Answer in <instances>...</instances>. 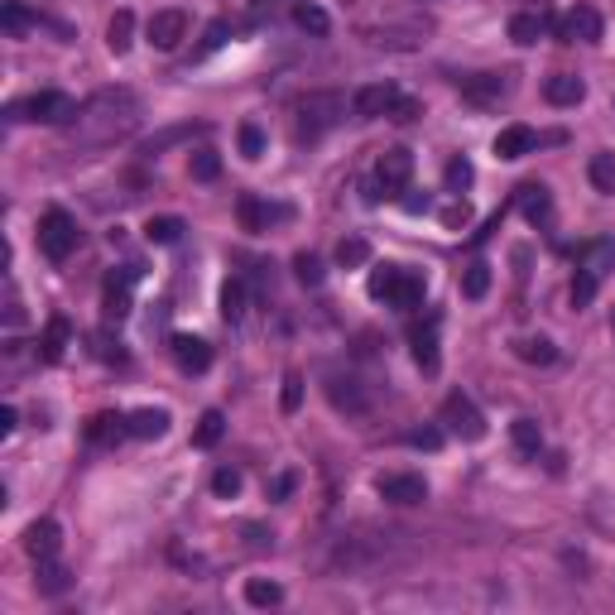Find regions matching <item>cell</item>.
<instances>
[{"label": "cell", "instance_id": "6da1fadb", "mask_svg": "<svg viewBox=\"0 0 615 615\" xmlns=\"http://www.w3.org/2000/svg\"><path fill=\"white\" fill-rule=\"evenodd\" d=\"M145 125V101L130 87H101L77 106V116L68 121V140L77 149H106L130 140Z\"/></svg>", "mask_w": 615, "mask_h": 615}, {"label": "cell", "instance_id": "7a4b0ae2", "mask_svg": "<svg viewBox=\"0 0 615 615\" xmlns=\"http://www.w3.org/2000/svg\"><path fill=\"white\" fill-rule=\"evenodd\" d=\"M361 39H366L370 49H385V53H419L433 39V20L423 10H394V15L366 20Z\"/></svg>", "mask_w": 615, "mask_h": 615}, {"label": "cell", "instance_id": "3957f363", "mask_svg": "<svg viewBox=\"0 0 615 615\" xmlns=\"http://www.w3.org/2000/svg\"><path fill=\"white\" fill-rule=\"evenodd\" d=\"M346 111H351V101L346 92H332V87H322V92H308V97L298 101V130L313 140V135H327L332 125L346 121Z\"/></svg>", "mask_w": 615, "mask_h": 615}, {"label": "cell", "instance_id": "277c9868", "mask_svg": "<svg viewBox=\"0 0 615 615\" xmlns=\"http://www.w3.org/2000/svg\"><path fill=\"white\" fill-rule=\"evenodd\" d=\"M10 121H39V125H68L77 116V101L68 92H29V97L5 106Z\"/></svg>", "mask_w": 615, "mask_h": 615}, {"label": "cell", "instance_id": "5b68a950", "mask_svg": "<svg viewBox=\"0 0 615 615\" xmlns=\"http://www.w3.org/2000/svg\"><path fill=\"white\" fill-rule=\"evenodd\" d=\"M370 298H380V303H390V308H419L423 303V279L409 270H399V265H385V270L370 274Z\"/></svg>", "mask_w": 615, "mask_h": 615}, {"label": "cell", "instance_id": "8992f818", "mask_svg": "<svg viewBox=\"0 0 615 615\" xmlns=\"http://www.w3.org/2000/svg\"><path fill=\"white\" fill-rule=\"evenodd\" d=\"M77 246H82V231H77V222L63 212V207H49V212L39 217V250L49 255L53 265H63V260H73Z\"/></svg>", "mask_w": 615, "mask_h": 615}, {"label": "cell", "instance_id": "52a82bcc", "mask_svg": "<svg viewBox=\"0 0 615 615\" xmlns=\"http://www.w3.org/2000/svg\"><path fill=\"white\" fill-rule=\"evenodd\" d=\"M443 423H447V433H457L462 443H481L486 438V419H481V409L462 390H452L443 399Z\"/></svg>", "mask_w": 615, "mask_h": 615}, {"label": "cell", "instance_id": "ba28073f", "mask_svg": "<svg viewBox=\"0 0 615 615\" xmlns=\"http://www.w3.org/2000/svg\"><path fill=\"white\" fill-rule=\"evenodd\" d=\"M322 390H327V404H332L337 414H351V419H366L370 414V394H366V385H361L356 375L332 370V375L322 380Z\"/></svg>", "mask_w": 615, "mask_h": 615}, {"label": "cell", "instance_id": "9c48e42d", "mask_svg": "<svg viewBox=\"0 0 615 615\" xmlns=\"http://www.w3.org/2000/svg\"><path fill=\"white\" fill-rule=\"evenodd\" d=\"M404 101V92L394 82H366L356 97H351V116L361 121H380V116H394V106Z\"/></svg>", "mask_w": 615, "mask_h": 615}, {"label": "cell", "instance_id": "30bf717a", "mask_svg": "<svg viewBox=\"0 0 615 615\" xmlns=\"http://www.w3.org/2000/svg\"><path fill=\"white\" fill-rule=\"evenodd\" d=\"M145 39L159 53H173L183 39H188V10H154L145 25Z\"/></svg>", "mask_w": 615, "mask_h": 615}, {"label": "cell", "instance_id": "8fae6325", "mask_svg": "<svg viewBox=\"0 0 615 615\" xmlns=\"http://www.w3.org/2000/svg\"><path fill=\"white\" fill-rule=\"evenodd\" d=\"M553 34L563 39V44H596L601 39V15L591 10V5H577V10H567L553 20Z\"/></svg>", "mask_w": 615, "mask_h": 615}, {"label": "cell", "instance_id": "7c38bea8", "mask_svg": "<svg viewBox=\"0 0 615 615\" xmlns=\"http://www.w3.org/2000/svg\"><path fill=\"white\" fill-rule=\"evenodd\" d=\"M375 491H380V500H390V505H423L428 500V481L414 476V471H390V476L375 481Z\"/></svg>", "mask_w": 615, "mask_h": 615}, {"label": "cell", "instance_id": "4fadbf2b", "mask_svg": "<svg viewBox=\"0 0 615 615\" xmlns=\"http://www.w3.org/2000/svg\"><path fill=\"white\" fill-rule=\"evenodd\" d=\"M202 135H207V125L202 121L164 125V130H154L145 145H140V154H145V159H159V154H169V149H178V145H193V140H202Z\"/></svg>", "mask_w": 615, "mask_h": 615}, {"label": "cell", "instance_id": "5bb4252c", "mask_svg": "<svg viewBox=\"0 0 615 615\" xmlns=\"http://www.w3.org/2000/svg\"><path fill=\"white\" fill-rule=\"evenodd\" d=\"M515 92V77L510 73H471L462 77V97L476 101V106H495V101H505Z\"/></svg>", "mask_w": 615, "mask_h": 615}, {"label": "cell", "instance_id": "9a60e30c", "mask_svg": "<svg viewBox=\"0 0 615 615\" xmlns=\"http://www.w3.org/2000/svg\"><path fill=\"white\" fill-rule=\"evenodd\" d=\"M409 178H414V154H409V149H385V154L375 159V183H380L385 197L399 193Z\"/></svg>", "mask_w": 615, "mask_h": 615}, {"label": "cell", "instance_id": "2e32d148", "mask_svg": "<svg viewBox=\"0 0 615 615\" xmlns=\"http://www.w3.org/2000/svg\"><path fill=\"white\" fill-rule=\"evenodd\" d=\"M140 279V265H125L121 274L106 279V322H125L130 318V289Z\"/></svg>", "mask_w": 615, "mask_h": 615}, {"label": "cell", "instance_id": "e0dca14e", "mask_svg": "<svg viewBox=\"0 0 615 615\" xmlns=\"http://www.w3.org/2000/svg\"><path fill=\"white\" fill-rule=\"evenodd\" d=\"M58 548H63V529H58L53 519H34V524L25 529V553L34 558V563L58 558Z\"/></svg>", "mask_w": 615, "mask_h": 615}, {"label": "cell", "instance_id": "ac0fdd59", "mask_svg": "<svg viewBox=\"0 0 615 615\" xmlns=\"http://www.w3.org/2000/svg\"><path fill=\"white\" fill-rule=\"evenodd\" d=\"M173 361L183 375H202V370L212 366V346L202 342V337H188V332H178L173 337Z\"/></svg>", "mask_w": 615, "mask_h": 615}, {"label": "cell", "instance_id": "d6986e66", "mask_svg": "<svg viewBox=\"0 0 615 615\" xmlns=\"http://www.w3.org/2000/svg\"><path fill=\"white\" fill-rule=\"evenodd\" d=\"M539 149V135L529 130V125H505L500 135H495V154L500 159H524V154H534Z\"/></svg>", "mask_w": 615, "mask_h": 615}, {"label": "cell", "instance_id": "ffe728a7", "mask_svg": "<svg viewBox=\"0 0 615 615\" xmlns=\"http://www.w3.org/2000/svg\"><path fill=\"white\" fill-rule=\"evenodd\" d=\"M236 217H241V226L246 231H270L274 217H289V207H270V202H260V197H241L236 202Z\"/></svg>", "mask_w": 615, "mask_h": 615}, {"label": "cell", "instance_id": "44dd1931", "mask_svg": "<svg viewBox=\"0 0 615 615\" xmlns=\"http://www.w3.org/2000/svg\"><path fill=\"white\" fill-rule=\"evenodd\" d=\"M548 25H553L548 10H519L515 20H510V39L515 44H539L543 34H548Z\"/></svg>", "mask_w": 615, "mask_h": 615}, {"label": "cell", "instance_id": "7402d4cb", "mask_svg": "<svg viewBox=\"0 0 615 615\" xmlns=\"http://www.w3.org/2000/svg\"><path fill=\"white\" fill-rule=\"evenodd\" d=\"M68 342H73V327H68V318H49L44 337H39V356H44L49 366H58V361H63V351H68Z\"/></svg>", "mask_w": 615, "mask_h": 615}, {"label": "cell", "instance_id": "603a6c76", "mask_svg": "<svg viewBox=\"0 0 615 615\" xmlns=\"http://www.w3.org/2000/svg\"><path fill=\"white\" fill-rule=\"evenodd\" d=\"M543 97L553 101V106H577V101L587 97V82H582V77H572V73H558V77H548V82H543Z\"/></svg>", "mask_w": 615, "mask_h": 615}, {"label": "cell", "instance_id": "cb8c5ba5", "mask_svg": "<svg viewBox=\"0 0 615 615\" xmlns=\"http://www.w3.org/2000/svg\"><path fill=\"white\" fill-rule=\"evenodd\" d=\"M414 361H419V370H438V318H428L423 327H414Z\"/></svg>", "mask_w": 615, "mask_h": 615}, {"label": "cell", "instance_id": "d4e9b609", "mask_svg": "<svg viewBox=\"0 0 615 615\" xmlns=\"http://www.w3.org/2000/svg\"><path fill=\"white\" fill-rule=\"evenodd\" d=\"M125 433H130V423L121 414H92L87 419V443H121Z\"/></svg>", "mask_w": 615, "mask_h": 615}, {"label": "cell", "instance_id": "484cf974", "mask_svg": "<svg viewBox=\"0 0 615 615\" xmlns=\"http://www.w3.org/2000/svg\"><path fill=\"white\" fill-rule=\"evenodd\" d=\"M130 44H135V10H116L111 25H106V49L130 53Z\"/></svg>", "mask_w": 615, "mask_h": 615}, {"label": "cell", "instance_id": "4316f807", "mask_svg": "<svg viewBox=\"0 0 615 615\" xmlns=\"http://www.w3.org/2000/svg\"><path fill=\"white\" fill-rule=\"evenodd\" d=\"M515 202H519V212H524V217H529L534 226L548 217V188H543V183H519V188H515Z\"/></svg>", "mask_w": 615, "mask_h": 615}, {"label": "cell", "instance_id": "83f0119b", "mask_svg": "<svg viewBox=\"0 0 615 615\" xmlns=\"http://www.w3.org/2000/svg\"><path fill=\"white\" fill-rule=\"evenodd\" d=\"M125 423H130V438H164L169 433V414L164 409H135Z\"/></svg>", "mask_w": 615, "mask_h": 615}, {"label": "cell", "instance_id": "f1b7e54d", "mask_svg": "<svg viewBox=\"0 0 615 615\" xmlns=\"http://www.w3.org/2000/svg\"><path fill=\"white\" fill-rule=\"evenodd\" d=\"M515 356L519 361H529V366H553V361H558V346L548 342V337H519Z\"/></svg>", "mask_w": 615, "mask_h": 615}, {"label": "cell", "instance_id": "f546056e", "mask_svg": "<svg viewBox=\"0 0 615 615\" xmlns=\"http://www.w3.org/2000/svg\"><path fill=\"white\" fill-rule=\"evenodd\" d=\"M34 582H39L44 596H63V591L73 587V572L58 563V558H49V563H39V577H34Z\"/></svg>", "mask_w": 615, "mask_h": 615}, {"label": "cell", "instance_id": "4dcf8cb0", "mask_svg": "<svg viewBox=\"0 0 615 615\" xmlns=\"http://www.w3.org/2000/svg\"><path fill=\"white\" fill-rule=\"evenodd\" d=\"M279 601H284V587H279V582H265V577H250L246 582V606L270 611V606H279Z\"/></svg>", "mask_w": 615, "mask_h": 615}, {"label": "cell", "instance_id": "1f68e13d", "mask_svg": "<svg viewBox=\"0 0 615 615\" xmlns=\"http://www.w3.org/2000/svg\"><path fill=\"white\" fill-rule=\"evenodd\" d=\"M611 265H615V241H591V246L582 250V270H587L591 279H601Z\"/></svg>", "mask_w": 615, "mask_h": 615}, {"label": "cell", "instance_id": "d6a6232c", "mask_svg": "<svg viewBox=\"0 0 615 615\" xmlns=\"http://www.w3.org/2000/svg\"><path fill=\"white\" fill-rule=\"evenodd\" d=\"M222 438H226V414H222V409H207V414L197 419L193 443H197V447H217Z\"/></svg>", "mask_w": 615, "mask_h": 615}, {"label": "cell", "instance_id": "836d02e7", "mask_svg": "<svg viewBox=\"0 0 615 615\" xmlns=\"http://www.w3.org/2000/svg\"><path fill=\"white\" fill-rule=\"evenodd\" d=\"M510 438H515V447L524 452V457H539V447H543V428L534 419H515L510 423Z\"/></svg>", "mask_w": 615, "mask_h": 615}, {"label": "cell", "instance_id": "e575fe53", "mask_svg": "<svg viewBox=\"0 0 615 615\" xmlns=\"http://www.w3.org/2000/svg\"><path fill=\"white\" fill-rule=\"evenodd\" d=\"M222 318L226 322L246 318V279H226L222 284Z\"/></svg>", "mask_w": 615, "mask_h": 615}, {"label": "cell", "instance_id": "d590c367", "mask_svg": "<svg viewBox=\"0 0 615 615\" xmlns=\"http://www.w3.org/2000/svg\"><path fill=\"white\" fill-rule=\"evenodd\" d=\"M183 231H188V226H183V217H149V222H145V236L154 241V246H173Z\"/></svg>", "mask_w": 615, "mask_h": 615}, {"label": "cell", "instance_id": "8d00e7d4", "mask_svg": "<svg viewBox=\"0 0 615 615\" xmlns=\"http://www.w3.org/2000/svg\"><path fill=\"white\" fill-rule=\"evenodd\" d=\"M587 178L596 193H615V154H591Z\"/></svg>", "mask_w": 615, "mask_h": 615}, {"label": "cell", "instance_id": "74e56055", "mask_svg": "<svg viewBox=\"0 0 615 615\" xmlns=\"http://www.w3.org/2000/svg\"><path fill=\"white\" fill-rule=\"evenodd\" d=\"M337 265H342V270H361V265H370V241L366 236H346L342 246H337Z\"/></svg>", "mask_w": 615, "mask_h": 615}, {"label": "cell", "instance_id": "f35d334b", "mask_svg": "<svg viewBox=\"0 0 615 615\" xmlns=\"http://www.w3.org/2000/svg\"><path fill=\"white\" fill-rule=\"evenodd\" d=\"M294 20H298V29H308V34H327V29H332L327 10H322V5H313V0H298Z\"/></svg>", "mask_w": 615, "mask_h": 615}, {"label": "cell", "instance_id": "ab89813d", "mask_svg": "<svg viewBox=\"0 0 615 615\" xmlns=\"http://www.w3.org/2000/svg\"><path fill=\"white\" fill-rule=\"evenodd\" d=\"M226 39H231V20H212V25L202 29V44L193 49V58H197V63H202V58H212V53L222 49Z\"/></svg>", "mask_w": 615, "mask_h": 615}, {"label": "cell", "instance_id": "60d3db41", "mask_svg": "<svg viewBox=\"0 0 615 615\" xmlns=\"http://www.w3.org/2000/svg\"><path fill=\"white\" fill-rule=\"evenodd\" d=\"M294 274H298V284H308V289H318L322 279H327L322 260H318V255H308V250H298V255H294Z\"/></svg>", "mask_w": 615, "mask_h": 615}, {"label": "cell", "instance_id": "b9f144b4", "mask_svg": "<svg viewBox=\"0 0 615 615\" xmlns=\"http://www.w3.org/2000/svg\"><path fill=\"white\" fill-rule=\"evenodd\" d=\"M447 193H467L471 188V178H476V169H471V159L467 154H457V159H452V164H447Z\"/></svg>", "mask_w": 615, "mask_h": 615}, {"label": "cell", "instance_id": "7bdbcfd3", "mask_svg": "<svg viewBox=\"0 0 615 615\" xmlns=\"http://www.w3.org/2000/svg\"><path fill=\"white\" fill-rule=\"evenodd\" d=\"M486 289H491V265H467V274H462V294L467 298H486Z\"/></svg>", "mask_w": 615, "mask_h": 615}, {"label": "cell", "instance_id": "ee69618b", "mask_svg": "<svg viewBox=\"0 0 615 615\" xmlns=\"http://www.w3.org/2000/svg\"><path fill=\"white\" fill-rule=\"evenodd\" d=\"M241 467H217L212 471V495H222V500H231V495H241Z\"/></svg>", "mask_w": 615, "mask_h": 615}, {"label": "cell", "instance_id": "f6af8a7d", "mask_svg": "<svg viewBox=\"0 0 615 615\" xmlns=\"http://www.w3.org/2000/svg\"><path fill=\"white\" fill-rule=\"evenodd\" d=\"M217 173H222V159H217L212 149H197V154H193V178H197V183H212Z\"/></svg>", "mask_w": 615, "mask_h": 615}, {"label": "cell", "instance_id": "bcb514c9", "mask_svg": "<svg viewBox=\"0 0 615 615\" xmlns=\"http://www.w3.org/2000/svg\"><path fill=\"white\" fill-rule=\"evenodd\" d=\"M0 25L10 29V34H20V29H29V25H34V15H29V10H25V5H20V0H10V5L0 10Z\"/></svg>", "mask_w": 615, "mask_h": 615}, {"label": "cell", "instance_id": "7dc6e473", "mask_svg": "<svg viewBox=\"0 0 615 615\" xmlns=\"http://www.w3.org/2000/svg\"><path fill=\"white\" fill-rule=\"evenodd\" d=\"M596 284H601V279H591L587 270H577V279H572V308H587L591 298H596Z\"/></svg>", "mask_w": 615, "mask_h": 615}, {"label": "cell", "instance_id": "c3c4849f", "mask_svg": "<svg viewBox=\"0 0 615 615\" xmlns=\"http://www.w3.org/2000/svg\"><path fill=\"white\" fill-rule=\"evenodd\" d=\"M409 447H423V452H438L443 447V428H433V423H423L409 433Z\"/></svg>", "mask_w": 615, "mask_h": 615}, {"label": "cell", "instance_id": "681fc988", "mask_svg": "<svg viewBox=\"0 0 615 615\" xmlns=\"http://www.w3.org/2000/svg\"><path fill=\"white\" fill-rule=\"evenodd\" d=\"M241 154H246V159H260V154H265V130H260V125H241Z\"/></svg>", "mask_w": 615, "mask_h": 615}, {"label": "cell", "instance_id": "f907efd6", "mask_svg": "<svg viewBox=\"0 0 615 615\" xmlns=\"http://www.w3.org/2000/svg\"><path fill=\"white\" fill-rule=\"evenodd\" d=\"M279 404H284V414H298V404H303V375H284V394H279Z\"/></svg>", "mask_w": 615, "mask_h": 615}, {"label": "cell", "instance_id": "816d5d0a", "mask_svg": "<svg viewBox=\"0 0 615 615\" xmlns=\"http://www.w3.org/2000/svg\"><path fill=\"white\" fill-rule=\"evenodd\" d=\"M5 322H10V327L20 322V294H15V284H10V279H5Z\"/></svg>", "mask_w": 615, "mask_h": 615}, {"label": "cell", "instance_id": "f5cc1de1", "mask_svg": "<svg viewBox=\"0 0 615 615\" xmlns=\"http://www.w3.org/2000/svg\"><path fill=\"white\" fill-rule=\"evenodd\" d=\"M15 423H20L15 404H5V409H0V438H10V433H15Z\"/></svg>", "mask_w": 615, "mask_h": 615}, {"label": "cell", "instance_id": "db71d44e", "mask_svg": "<svg viewBox=\"0 0 615 615\" xmlns=\"http://www.w3.org/2000/svg\"><path fill=\"white\" fill-rule=\"evenodd\" d=\"M443 222H447V226H467V207H447Z\"/></svg>", "mask_w": 615, "mask_h": 615}, {"label": "cell", "instance_id": "11a10c76", "mask_svg": "<svg viewBox=\"0 0 615 615\" xmlns=\"http://www.w3.org/2000/svg\"><path fill=\"white\" fill-rule=\"evenodd\" d=\"M404 212H428V197H404Z\"/></svg>", "mask_w": 615, "mask_h": 615}, {"label": "cell", "instance_id": "9f6ffc18", "mask_svg": "<svg viewBox=\"0 0 615 615\" xmlns=\"http://www.w3.org/2000/svg\"><path fill=\"white\" fill-rule=\"evenodd\" d=\"M519 5H524V10H543L548 0H519Z\"/></svg>", "mask_w": 615, "mask_h": 615}, {"label": "cell", "instance_id": "6f0895ef", "mask_svg": "<svg viewBox=\"0 0 615 615\" xmlns=\"http://www.w3.org/2000/svg\"><path fill=\"white\" fill-rule=\"evenodd\" d=\"M250 5H274V0H250Z\"/></svg>", "mask_w": 615, "mask_h": 615}, {"label": "cell", "instance_id": "680465c9", "mask_svg": "<svg viewBox=\"0 0 615 615\" xmlns=\"http://www.w3.org/2000/svg\"><path fill=\"white\" fill-rule=\"evenodd\" d=\"M611 332H615V313H611Z\"/></svg>", "mask_w": 615, "mask_h": 615}]
</instances>
